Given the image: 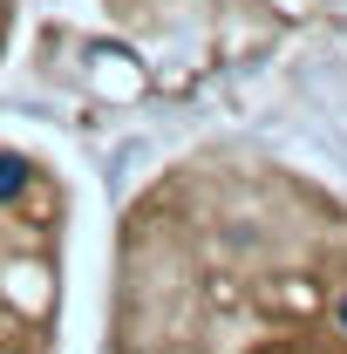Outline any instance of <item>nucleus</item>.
Returning <instances> with one entry per match:
<instances>
[{"label": "nucleus", "mask_w": 347, "mask_h": 354, "mask_svg": "<svg viewBox=\"0 0 347 354\" xmlns=\"http://www.w3.org/2000/svg\"><path fill=\"white\" fill-rule=\"evenodd\" d=\"M123 354H347V218L279 171H177L130 218Z\"/></svg>", "instance_id": "obj_1"}]
</instances>
